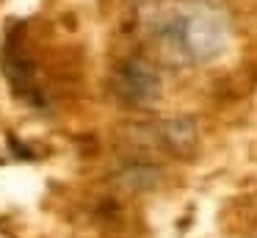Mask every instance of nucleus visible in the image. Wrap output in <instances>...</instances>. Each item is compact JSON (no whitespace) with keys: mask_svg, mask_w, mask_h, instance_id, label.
Listing matches in <instances>:
<instances>
[{"mask_svg":"<svg viewBox=\"0 0 257 238\" xmlns=\"http://www.w3.org/2000/svg\"><path fill=\"white\" fill-rule=\"evenodd\" d=\"M161 136L166 149L174 155H185L196 147V125L191 119H172L161 127Z\"/></svg>","mask_w":257,"mask_h":238,"instance_id":"4","label":"nucleus"},{"mask_svg":"<svg viewBox=\"0 0 257 238\" xmlns=\"http://www.w3.org/2000/svg\"><path fill=\"white\" fill-rule=\"evenodd\" d=\"M20 33H23V25H14L12 31L6 33L3 53H0V69L9 77L14 94H20V97L31 105H42L45 97H42V89H39V83H36V66H34V61L25 55Z\"/></svg>","mask_w":257,"mask_h":238,"instance_id":"3","label":"nucleus"},{"mask_svg":"<svg viewBox=\"0 0 257 238\" xmlns=\"http://www.w3.org/2000/svg\"><path fill=\"white\" fill-rule=\"evenodd\" d=\"M144 22L161 55L185 66L210 64L232 44V17L216 0H166Z\"/></svg>","mask_w":257,"mask_h":238,"instance_id":"1","label":"nucleus"},{"mask_svg":"<svg viewBox=\"0 0 257 238\" xmlns=\"http://www.w3.org/2000/svg\"><path fill=\"white\" fill-rule=\"evenodd\" d=\"M161 72L144 55H127L116 64L111 77V89L116 94L119 103L141 108V105H152L161 97Z\"/></svg>","mask_w":257,"mask_h":238,"instance_id":"2","label":"nucleus"}]
</instances>
